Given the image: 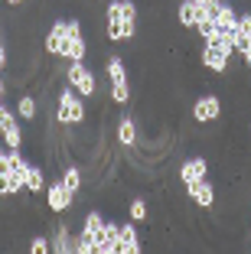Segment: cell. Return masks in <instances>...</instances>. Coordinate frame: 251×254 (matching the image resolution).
I'll return each instance as SVG.
<instances>
[{"instance_id":"6da1fadb","label":"cell","mask_w":251,"mask_h":254,"mask_svg":"<svg viewBox=\"0 0 251 254\" xmlns=\"http://www.w3.org/2000/svg\"><path fill=\"white\" fill-rule=\"evenodd\" d=\"M56 118L59 124H82L85 121V105H82V95L69 85L59 91V108H56Z\"/></svg>"},{"instance_id":"7a4b0ae2","label":"cell","mask_w":251,"mask_h":254,"mask_svg":"<svg viewBox=\"0 0 251 254\" xmlns=\"http://www.w3.org/2000/svg\"><path fill=\"white\" fill-rule=\"evenodd\" d=\"M137 33V20H124L121 16V3L111 0L108 3V39L111 43H131Z\"/></svg>"},{"instance_id":"3957f363","label":"cell","mask_w":251,"mask_h":254,"mask_svg":"<svg viewBox=\"0 0 251 254\" xmlns=\"http://www.w3.org/2000/svg\"><path fill=\"white\" fill-rule=\"evenodd\" d=\"M66 78H69V85H72L82 98H95L98 95V78H95V72H91L85 62H69Z\"/></svg>"},{"instance_id":"277c9868","label":"cell","mask_w":251,"mask_h":254,"mask_svg":"<svg viewBox=\"0 0 251 254\" xmlns=\"http://www.w3.org/2000/svg\"><path fill=\"white\" fill-rule=\"evenodd\" d=\"M104 72H108V78H111V98H114L118 105H124L127 98H131V88H127V68H124V62H121V56H111V59L104 62Z\"/></svg>"},{"instance_id":"5b68a950","label":"cell","mask_w":251,"mask_h":254,"mask_svg":"<svg viewBox=\"0 0 251 254\" xmlns=\"http://www.w3.org/2000/svg\"><path fill=\"white\" fill-rule=\"evenodd\" d=\"M75 202V192L66 186V183H49L46 186V205H49V212H69Z\"/></svg>"},{"instance_id":"8992f818","label":"cell","mask_w":251,"mask_h":254,"mask_svg":"<svg viewBox=\"0 0 251 254\" xmlns=\"http://www.w3.org/2000/svg\"><path fill=\"white\" fill-rule=\"evenodd\" d=\"M192 118L199 121V124H212V121L222 118V101L219 95H202L196 98V105H192Z\"/></svg>"},{"instance_id":"52a82bcc","label":"cell","mask_w":251,"mask_h":254,"mask_svg":"<svg viewBox=\"0 0 251 254\" xmlns=\"http://www.w3.org/2000/svg\"><path fill=\"white\" fill-rule=\"evenodd\" d=\"M66 39H69V23H66V20H56V23L49 26V33H46V39H43L46 56H62V49H66Z\"/></svg>"},{"instance_id":"ba28073f","label":"cell","mask_w":251,"mask_h":254,"mask_svg":"<svg viewBox=\"0 0 251 254\" xmlns=\"http://www.w3.org/2000/svg\"><path fill=\"white\" fill-rule=\"evenodd\" d=\"M229 62H232L229 53H222V49H215V46H206V43H202V65H206L209 72L225 75V72H229Z\"/></svg>"},{"instance_id":"9c48e42d","label":"cell","mask_w":251,"mask_h":254,"mask_svg":"<svg viewBox=\"0 0 251 254\" xmlns=\"http://www.w3.org/2000/svg\"><path fill=\"white\" fill-rule=\"evenodd\" d=\"M206 173H209V163L202 157H192V160H186V163L179 166V183H183V186L199 183V180H206Z\"/></svg>"},{"instance_id":"30bf717a","label":"cell","mask_w":251,"mask_h":254,"mask_svg":"<svg viewBox=\"0 0 251 254\" xmlns=\"http://www.w3.org/2000/svg\"><path fill=\"white\" fill-rule=\"evenodd\" d=\"M121 251V225L104 222L101 241H98V254H118Z\"/></svg>"},{"instance_id":"8fae6325","label":"cell","mask_w":251,"mask_h":254,"mask_svg":"<svg viewBox=\"0 0 251 254\" xmlns=\"http://www.w3.org/2000/svg\"><path fill=\"white\" fill-rule=\"evenodd\" d=\"M186 189H189V195H192L196 205H202V209H212V205H215V186H212V183L199 180V183H189Z\"/></svg>"},{"instance_id":"7c38bea8","label":"cell","mask_w":251,"mask_h":254,"mask_svg":"<svg viewBox=\"0 0 251 254\" xmlns=\"http://www.w3.org/2000/svg\"><path fill=\"white\" fill-rule=\"evenodd\" d=\"M176 20L179 26H186V30H196V23L202 20V7L196 3V0H183L176 7Z\"/></svg>"},{"instance_id":"4fadbf2b","label":"cell","mask_w":251,"mask_h":254,"mask_svg":"<svg viewBox=\"0 0 251 254\" xmlns=\"http://www.w3.org/2000/svg\"><path fill=\"white\" fill-rule=\"evenodd\" d=\"M85 56H88V43H85V36H82V33L69 36L66 39V49H62V59H69V62H85Z\"/></svg>"},{"instance_id":"5bb4252c","label":"cell","mask_w":251,"mask_h":254,"mask_svg":"<svg viewBox=\"0 0 251 254\" xmlns=\"http://www.w3.org/2000/svg\"><path fill=\"white\" fill-rule=\"evenodd\" d=\"M118 254H141V238L134 232V222L121 225V251Z\"/></svg>"},{"instance_id":"9a60e30c","label":"cell","mask_w":251,"mask_h":254,"mask_svg":"<svg viewBox=\"0 0 251 254\" xmlns=\"http://www.w3.org/2000/svg\"><path fill=\"white\" fill-rule=\"evenodd\" d=\"M114 134H118L121 147H134V143H137V121H134V118H121Z\"/></svg>"},{"instance_id":"2e32d148","label":"cell","mask_w":251,"mask_h":254,"mask_svg":"<svg viewBox=\"0 0 251 254\" xmlns=\"http://www.w3.org/2000/svg\"><path fill=\"white\" fill-rule=\"evenodd\" d=\"M0 134H3V143H7V147H16V150L23 147V127H20V121H16V114L0 127Z\"/></svg>"},{"instance_id":"e0dca14e","label":"cell","mask_w":251,"mask_h":254,"mask_svg":"<svg viewBox=\"0 0 251 254\" xmlns=\"http://www.w3.org/2000/svg\"><path fill=\"white\" fill-rule=\"evenodd\" d=\"M26 173H30V163H26V160H23V163H16L13 170H10V195L26 189Z\"/></svg>"},{"instance_id":"ac0fdd59","label":"cell","mask_w":251,"mask_h":254,"mask_svg":"<svg viewBox=\"0 0 251 254\" xmlns=\"http://www.w3.org/2000/svg\"><path fill=\"white\" fill-rule=\"evenodd\" d=\"M36 111H39V101L33 95H23L16 101V118L20 121H36Z\"/></svg>"},{"instance_id":"d6986e66","label":"cell","mask_w":251,"mask_h":254,"mask_svg":"<svg viewBox=\"0 0 251 254\" xmlns=\"http://www.w3.org/2000/svg\"><path fill=\"white\" fill-rule=\"evenodd\" d=\"M82 232L88 235V238H95V245L101 241V232H104V218L98 215V212H88L85 215V225H82Z\"/></svg>"},{"instance_id":"ffe728a7","label":"cell","mask_w":251,"mask_h":254,"mask_svg":"<svg viewBox=\"0 0 251 254\" xmlns=\"http://www.w3.org/2000/svg\"><path fill=\"white\" fill-rule=\"evenodd\" d=\"M49 241H52V251H59V254L75 251V238L69 235V228H59V232H56V238H49Z\"/></svg>"},{"instance_id":"44dd1931","label":"cell","mask_w":251,"mask_h":254,"mask_svg":"<svg viewBox=\"0 0 251 254\" xmlns=\"http://www.w3.org/2000/svg\"><path fill=\"white\" fill-rule=\"evenodd\" d=\"M46 186V176H43V166L30 163V173H26V192H43Z\"/></svg>"},{"instance_id":"7402d4cb","label":"cell","mask_w":251,"mask_h":254,"mask_svg":"<svg viewBox=\"0 0 251 254\" xmlns=\"http://www.w3.org/2000/svg\"><path fill=\"white\" fill-rule=\"evenodd\" d=\"M131 222L134 225H147V218H150V209H147V199H134L131 202Z\"/></svg>"},{"instance_id":"603a6c76","label":"cell","mask_w":251,"mask_h":254,"mask_svg":"<svg viewBox=\"0 0 251 254\" xmlns=\"http://www.w3.org/2000/svg\"><path fill=\"white\" fill-rule=\"evenodd\" d=\"M62 183H66V186L72 189V192H79V189H82V173H79V166L69 163L66 170H62Z\"/></svg>"},{"instance_id":"cb8c5ba5","label":"cell","mask_w":251,"mask_h":254,"mask_svg":"<svg viewBox=\"0 0 251 254\" xmlns=\"http://www.w3.org/2000/svg\"><path fill=\"white\" fill-rule=\"evenodd\" d=\"M30 251L33 254H46V251H52V241L46 238V235H36V238L30 241Z\"/></svg>"},{"instance_id":"d4e9b609","label":"cell","mask_w":251,"mask_h":254,"mask_svg":"<svg viewBox=\"0 0 251 254\" xmlns=\"http://www.w3.org/2000/svg\"><path fill=\"white\" fill-rule=\"evenodd\" d=\"M215 26H219L215 20H209V16H202V20L196 23V33H199V36L206 39V36H212V33H215Z\"/></svg>"},{"instance_id":"484cf974","label":"cell","mask_w":251,"mask_h":254,"mask_svg":"<svg viewBox=\"0 0 251 254\" xmlns=\"http://www.w3.org/2000/svg\"><path fill=\"white\" fill-rule=\"evenodd\" d=\"M0 195H10V173H0Z\"/></svg>"},{"instance_id":"4316f807","label":"cell","mask_w":251,"mask_h":254,"mask_svg":"<svg viewBox=\"0 0 251 254\" xmlns=\"http://www.w3.org/2000/svg\"><path fill=\"white\" fill-rule=\"evenodd\" d=\"M0 173H10V166H7V150L0 147Z\"/></svg>"},{"instance_id":"83f0119b","label":"cell","mask_w":251,"mask_h":254,"mask_svg":"<svg viewBox=\"0 0 251 254\" xmlns=\"http://www.w3.org/2000/svg\"><path fill=\"white\" fill-rule=\"evenodd\" d=\"M0 68H7V46L0 43Z\"/></svg>"},{"instance_id":"f1b7e54d","label":"cell","mask_w":251,"mask_h":254,"mask_svg":"<svg viewBox=\"0 0 251 254\" xmlns=\"http://www.w3.org/2000/svg\"><path fill=\"white\" fill-rule=\"evenodd\" d=\"M7 3H10V7H20V3H23V0H7Z\"/></svg>"},{"instance_id":"f546056e","label":"cell","mask_w":251,"mask_h":254,"mask_svg":"<svg viewBox=\"0 0 251 254\" xmlns=\"http://www.w3.org/2000/svg\"><path fill=\"white\" fill-rule=\"evenodd\" d=\"M245 62H251V49H248V53H245Z\"/></svg>"},{"instance_id":"4dcf8cb0","label":"cell","mask_w":251,"mask_h":254,"mask_svg":"<svg viewBox=\"0 0 251 254\" xmlns=\"http://www.w3.org/2000/svg\"><path fill=\"white\" fill-rule=\"evenodd\" d=\"M0 105H7V101H3V98H0Z\"/></svg>"},{"instance_id":"1f68e13d","label":"cell","mask_w":251,"mask_h":254,"mask_svg":"<svg viewBox=\"0 0 251 254\" xmlns=\"http://www.w3.org/2000/svg\"><path fill=\"white\" fill-rule=\"evenodd\" d=\"M0 43H3V33H0Z\"/></svg>"},{"instance_id":"d6a6232c","label":"cell","mask_w":251,"mask_h":254,"mask_svg":"<svg viewBox=\"0 0 251 254\" xmlns=\"http://www.w3.org/2000/svg\"><path fill=\"white\" fill-rule=\"evenodd\" d=\"M248 72H251V62H248Z\"/></svg>"},{"instance_id":"836d02e7","label":"cell","mask_w":251,"mask_h":254,"mask_svg":"<svg viewBox=\"0 0 251 254\" xmlns=\"http://www.w3.org/2000/svg\"><path fill=\"white\" fill-rule=\"evenodd\" d=\"M248 235H251V232H248Z\"/></svg>"}]
</instances>
